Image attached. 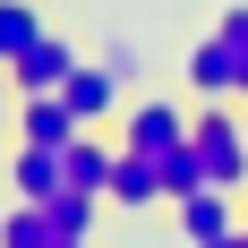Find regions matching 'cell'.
Returning a JSON list of instances; mask_svg holds the SVG:
<instances>
[{"label": "cell", "mask_w": 248, "mask_h": 248, "mask_svg": "<svg viewBox=\"0 0 248 248\" xmlns=\"http://www.w3.org/2000/svg\"><path fill=\"white\" fill-rule=\"evenodd\" d=\"M60 94H69V111H77L86 128H103V120H111V111L128 103V86H120L111 69H103V60H77V69L60 77Z\"/></svg>", "instance_id": "6"}, {"label": "cell", "mask_w": 248, "mask_h": 248, "mask_svg": "<svg viewBox=\"0 0 248 248\" xmlns=\"http://www.w3.org/2000/svg\"><path fill=\"white\" fill-rule=\"evenodd\" d=\"M103 205H120V214L171 205V197H163V163H154V154H137V146H120V154H111V188H103Z\"/></svg>", "instance_id": "5"}, {"label": "cell", "mask_w": 248, "mask_h": 248, "mask_svg": "<svg viewBox=\"0 0 248 248\" xmlns=\"http://www.w3.org/2000/svg\"><path fill=\"white\" fill-rule=\"evenodd\" d=\"M111 154H120V146H103L94 128H77V137H69V180L103 197V188H111Z\"/></svg>", "instance_id": "11"}, {"label": "cell", "mask_w": 248, "mask_h": 248, "mask_svg": "<svg viewBox=\"0 0 248 248\" xmlns=\"http://www.w3.org/2000/svg\"><path fill=\"white\" fill-rule=\"evenodd\" d=\"M188 94H240V51H231L223 26L205 43H188Z\"/></svg>", "instance_id": "8"}, {"label": "cell", "mask_w": 248, "mask_h": 248, "mask_svg": "<svg viewBox=\"0 0 248 248\" xmlns=\"http://www.w3.org/2000/svg\"><path fill=\"white\" fill-rule=\"evenodd\" d=\"M0 240H9V248H60V231H51L43 197H17L9 214H0Z\"/></svg>", "instance_id": "12"}, {"label": "cell", "mask_w": 248, "mask_h": 248, "mask_svg": "<svg viewBox=\"0 0 248 248\" xmlns=\"http://www.w3.org/2000/svg\"><path fill=\"white\" fill-rule=\"evenodd\" d=\"M9 120H17V86H9V69H0V137H9Z\"/></svg>", "instance_id": "17"}, {"label": "cell", "mask_w": 248, "mask_h": 248, "mask_svg": "<svg viewBox=\"0 0 248 248\" xmlns=\"http://www.w3.org/2000/svg\"><path fill=\"white\" fill-rule=\"evenodd\" d=\"M69 69H77V43L43 26V34H34V43H26L17 60H9V86H17V94H51V86H60Z\"/></svg>", "instance_id": "4"}, {"label": "cell", "mask_w": 248, "mask_h": 248, "mask_svg": "<svg viewBox=\"0 0 248 248\" xmlns=\"http://www.w3.org/2000/svg\"><path fill=\"white\" fill-rule=\"evenodd\" d=\"M77 128H86V120L69 111L60 86H51V94H17V137H34V146H69Z\"/></svg>", "instance_id": "9"}, {"label": "cell", "mask_w": 248, "mask_h": 248, "mask_svg": "<svg viewBox=\"0 0 248 248\" xmlns=\"http://www.w3.org/2000/svg\"><path fill=\"white\" fill-rule=\"evenodd\" d=\"M240 188H214V180H205V188H188V197H180V240H197V248H223V240H240Z\"/></svg>", "instance_id": "3"}, {"label": "cell", "mask_w": 248, "mask_h": 248, "mask_svg": "<svg viewBox=\"0 0 248 248\" xmlns=\"http://www.w3.org/2000/svg\"><path fill=\"white\" fill-rule=\"evenodd\" d=\"M231 34V51H240V94H248V9H223V17H214Z\"/></svg>", "instance_id": "15"}, {"label": "cell", "mask_w": 248, "mask_h": 248, "mask_svg": "<svg viewBox=\"0 0 248 248\" xmlns=\"http://www.w3.org/2000/svg\"><path fill=\"white\" fill-rule=\"evenodd\" d=\"M120 146H137V154L163 163L171 146H188V111H180L171 94H128L120 103Z\"/></svg>", "instance_id": "2"}, {"label": "cell", "mask_w": 248, "mask_h": 248, "mask_svg": "<svg viewBox=\"0 0 248 248\" xmlns=\"http://www.w3.org/2000/svg\"><path fill=\"white\" fill-rule=\"evenodd\" d=\"M240 240H248V231H240Z\"/></svg>", "instance_id": "18"}, {"label": "cell", "mask_w": 248, "mask_h": 248, "mask_svg": "<svg viewBox=\"0 0 248 248\" xmlns=\"http://www.w3.org/2000/svg\"><path fill=\"white\" fill-rule=\"evenodd\" d=\"M103 69L120 77V86H137V43H111V51H103Z\"/></svg>", "instance_id": "16"}, {"label": "cell", "mask_w": 248, "mask_h": 248, "mask_svg": "<svg viewBox=\"0 0 248 248\" xmlns=\"http://www.w3.org/2000/svg\"><path fill=\"white\" fill-rule=\"evenodd\" d=\"M34 34H43V9H34V0H0V69L34 43Z\"/></svg>", "instance_id": "13"}, {"label": "cell", "mask_w": 248, "mask_h": 248, "mask_svg": "<svg viewBox=\"0 0 248 248\" xmlns=\"http://www.w3.org/2000/svg\"><path fill=\"white\" fill-rule=\"evenodd\" d=\"M188 188H205V154L197 146H171V154H163V197H188Z\"/></svg>", "instance_id": "14"}, {"label": "cell", "mask_w": 248, "mask_h": 248, "mask_svg": "<svg viewBox=\"0 0 248 248\" xmlns=\"http://www.w3.org/2000/svg\"><path fill=\"white\" fill-rule=\"evenodd\" d=\"M188 146L205 154V180H214V188H248V120L231 111V94H197Z\"/></svg>", "instance_id": "1"}, {"label": "cell", "mask_w": 248, "mask_h": 248, "mask_svg": "<svg viewBox=\"0 0 248 248\" xmlns=\"http://www.w3.org/2000/svg\"><path fill=\"white\" fill-rule=\"evenodd\" d=\"M94 188H77V180H69V188H51V197H43V214H51V231H60V248H77V240H94Z\"/></svg>", "instance_id": "10"}, {"label": "cell", "mask_w": 248, "mask_h": 248, "mask_svg": "<svg viewBox=\"0 0 248 248\" xmlns=\"http://www.w3.org/2000/svg\"><path fill=\"white\" fill-rule=\"evenodd\" d=\"M9 188H17V197L69 188V146H34V137H17V154H9Z\"/></svg>", "instance_id": "7"}]
</instances>
